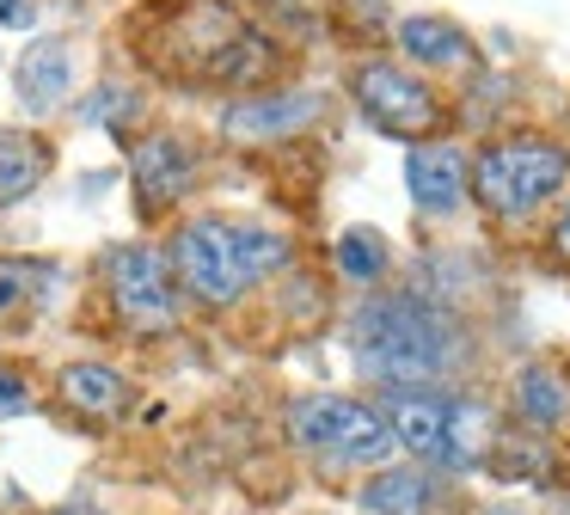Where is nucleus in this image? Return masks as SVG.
I'll return each mask as SVG.
<instances>
[{
	"instance_id": "obj_19",
	"label": "nucleus",
	"mask_w": 570,
	"mask_h": 515,
	"mask_svg": "<svg viewBox=\"0 0 570 515\" xmlns=\"http://www.w3.org/2000/svg\"><path fill=\"white\" fill-rule=\"evenodd\" d=\"M31 282H38V276H31L26 264H0V313H7L13 301H26V289H31Z\"/></svg>"
},
{
	"instance_id": "obj_12",
	"label": "nucleus",
	"mask_w": 570,
	"mask_h": 515,
	"mask_svg": "<svg viewBox=\"0 0 570 515\" xmlns=\"http://www.w3.org/2000/svg\"><path fill=\"white\" fill-rule=\"evenodd\" d=\"M435 478L423 473V466H399V473H374L368 490H362V503H368L374 515H430L435 509Z\"/></svg>"
},
{
	"instance_id": "obj_3",
	"label": "nucleus",
	"mask_w": 570,
	"mask_h": 515,
	"mask_svg": "<svg viewBox=\"0 0 570 515\" xmlns=\"http://www.w3.org/2000/svg\"><path fill=\"white\" fill-rule=\"evenodd\" d=\"M386 429H393L399 448H411L423 466H460L484 460L491 448V411L466 392H442V387H405L386 399Z\"/></svg>"
},
{
	"instance_id": "obj_11",
	"label": "nucleus",
	"mask_w": 570,
	"mask_h": 515,
	"mask_svg": "<svg viewBox=\"0 0 570 515\" xmlns=\"http://www.w3.org/2000/svg\"><path fill=\"white\" fill-rule=\"evenodd\" d=\"M68 86H75V56H68V43H56V37L19 61V93H26L31 110H56L68 98Z\"/></svg>"
},
{
	"instance_id": "obj_15",
	"label": "nucleus",
	"mask_w": 570,
	"mask_h": 515,
	"mask_svg": "<svg viewBox=\"0 0 570 515\" xmlns=\"http://www.w3.org/2000/svg\"><path fill=\"white\" fill-rule=\"evenodd\" d=\"M399 43H405V56L435 61V68H460V61L472 56L466 31L448 25V19H405V25H399Z\"/></svg>"
},
{
	"instance_id": "obj_18",
	"label": "nucleus",
	"mask_w": 570,
	"mask_h": 515,
	"mask_svg": "<svg viewBox=\"0 0 570 515\" xmlns=\"http://www.w3.org/2000/svg\"><path fill=\"white\" fill-rule=\"evenodd\" d=\"M136 117V93H124V86H99L87 105V123H124Z\"/></svg>"
},
{
	"instance_id": "obj_14",
	"label": "nucleus",
	"mask_w": 570,
	"mask_h": 515,
	"mask_svg": "<svg viewBox=\"0 0 570 515\" xmlns=\"http://www.w3.org/2000/svg\"><path fill=\"white\" fill-rule=\"evenodd\" d=\"M50 172V147L31 142V135H13V129H0V208L19 203V196L31 191V184Z\"/></svg>"
},
{
	"instance_id": "obj_6",
	"label": "nucleus",
	"mask_w": 570,
	"mask_h": 515,
	"mask_svg": "<svg viewBox=\"0 0 570 515\" xmlns=\"http://www.w3.org/2000/svg\"><path fill=\"white\" fill-rule=\"evenodd\" d=\"M105 282H111V301L117 313L129 319V325H173L178 319V289H173V264H166L160 252H148V245H117L111 258H105Z\"/></svg>"
},
{
	"instance_id": "obj_13",
	"label": "nucleus",
	"mask_w": 570,
	"mask_h": 515,
	"mask_svg": "<svg viewBox=\"0 0 570 515\" xmlns=\"http://www.w3.org/2000/svg\"><path fill=\"white\" fill-rule=\"evenodd\" d=\"M62 399L87 417H117L129 405V380L99 362H75V368H62Z\"/></svg>"
},
{
	"instance_id": "obj_23",
	"label": "nucleus",
	"mask_w": 570,
	"mask_h": 515,
	"mask_svg": "<svg viewBox=\"0 0 570 515\" xmlns=\"http://www.w3.org/2000/svg\"><path fill=\"white\" fill-rule=\"evenodd\" d=\"M56 515H99V509H80V503H75V509H56Z\"/></svg>"
},
{
	"instance_id": "obj_22",
	"label": "nucleus",
	"mask_w": 570,
	"mask_h": 515,
	"mask_svg": "<svg viewBox=\"0 0 570 515\" xmlns=\"http://www.w3.org/2000/svg\"><path fill=\"white\" fill-rule=\"evenodd\" d=\"M31 19H38L31 0H0V25H31Z\"/></svg>"
},
{
	"instance_id": "obj_20",
	"label": "nucleus",
	"mask_w": 570,
	"mask_h": 515,
	"mask_svg": "<svg viewBox=\"0 0 570 515\" xmlns=\"http://www.w3.org/2000/svg\"><path fill=\"white\" fill-rule=\"evenodd\" d=\"M19 411H26V380L0 368V417H19Z\"/></svg>"
},
{
	"instance_id": "obj_21",
	"label": "nucleus",
	"mask_w": 570,
	"mask_h": 515,
	"mask_svg": "<svg viewBox=\"0 0 570 515\" xmlns=\"http://www.w3.org/2000/svg\"><path fill=\"white\" fill-rule=\"evenodd\" d=\"M552 258H558V264H570V203H564V215L552 221Z\"/></svg>"
},
{
	"instance_id": "obj_7",
	"label": "nucleus",
	"mask_w": 570,
	"mask_h": 515,
	"mask_svg": "<svg viewBox=\"0 0 570 515\" xmlns=\"http://www.w3.org/2000/svg\"><path fill=\"white\" fill-rule=\"evenodd\" d=\"M356 105H362V117L386 135H423V129L442 123V105H435L430 86L399 74V68H386V61L356 68Z\"/></svg>"
},
{
	"instance_id": "obj_8",
	"label": "nucleus",
	"mask_w": 570,
	"mask_h": 515,
	"mask_svg": "<svg viewBox=\"0 0 570 515\" xmlns=\"http://www.w3.org/2000/svg\"><path fill=\"white\" fill-rule=\"evenodd\" d=\"M129 178H136L141 208H166L190 191L197 154H190V142H178V135H148V142L129 154Z\"/></svg>"
},
{
	"instance_id": "obj_4",
	"label": "nucleus",
	"mask_w": 570,
	"mask_h": 515,
	"mask_svg": "<svg viewBox=\"0 0 570 515\" xmlns=\"http://www.w3.org/2000/svg\"><path fill=\"white\" fill-rule=\"evenodd\" d=\"M564 178H570V154L552 135H503L472 159V196L503 221L552 203L564 191Z\"/></svg>"
},
{
	"instance_id": "obj_17",
	"label": "nucleus",
	"mask_w": 570,
	"mask_h": 515,
	"mask_svg": "<svg viewBox=\"0 0 570 515\" xmlns=\"http://www.w3.org/2000/svg\"><path fill=\"white\" fill-rule=\"evenodd\" d=\"M337 270L356 282H374L386 270V240L374 227H350L344 240H337Z\"/></svg>"
},
{
	"instance_id": "obj_1",
	"label": "nucleus",
	"mask_w": 570,
	"mask_h": 515,
	"mask_svg": "<svg viewBox=\"0 0 570 515\" xmlns=\"http://www.w3.org/2000/svg\"><path fill=\"white\" fill-rule=\"evenodd\" d=\"M350 350L356 368L381 387H442L460 362H466V338L460 325L423 294H381L362 301L350 319Z\"/></svg>"
},
{
	"instance_id": "obj_2",
	"label": "nucleus",
	"mask_w": 570,
	"mask_h": 515,
	"mask_svg": "<svg viewBox=\"0 0 570 515\" xmlns=\"http://www.w3.org/2000/svg\"><path fill=\"white\" fill-rule=\"evenodd\" d=\"M288 264V240L252 221H227V215H197L173 233V270L197 301L227 307L264 282L271 270Z\"/></svg>"
},
{
	"instance_id": "obj_5",
	"label": "nucleus",
	"mask_w": 570,
	"mask_h": 515,
	"mask_svg": "<svg viewBox=\"0 0 570 515\" xmlns=\"http://www.w3.org/2000/svg\"><path fill=\"white\" fill-rule=\"evenodd\" d=\"M288 429H295V441L325 466H381L386 454L399 448L381 411H368V405H356V399H332V392L301 399L295 411H288Z\"/></svg>"
},
{
	"instance_id": "obj_10",
	"label": "nucleus",
	"mask_w": 570,
	"mask_h": 515,
	"mask_svg": "<svg viewBox=\"0 0 570 515\" xmlns=\"http://www.w3.org/2000/svg\"><path fill=\"white\" fill-rule=\"evenodd\" d=\"M313 110H320V98H313V93H276V98L234 105L222 117V129L239 135V142H264V135H288V129H301V123H313Z\"/></svg>"
},
{
	"instance_id": "obj_9",
	"label": "nucleus",
	"mask_w": 570,
	"mask_h": 515,
	"mask_svg": "<svg viewBox=\"0 0 570 515\" xmlns=\"http://www.w3.org/2000/svg\"><path fill=\"white\" fill-rule=\"evenodd\" d=\"M405 184L417 196L423 215H454L460 196H466V154L448 142H430L405 159Z\"/></svg>"
},
{
	"instance_id": "obj_16",
	"label": "nucleus",
	"mask_w": 570,
	"mask_h": 515,
	"mask_svg": "<svg viewBox=\"0 0 570 515\" xmlns=\"http://www.w3.org/2000/svg\"><path fill=\"white\" fill-rule=\"evenodd\" d=\"M515 405H521V417H533V424H564L570 417V387L552 375V368H521L515 375Z\"/></svg>"
}]
</instances>
